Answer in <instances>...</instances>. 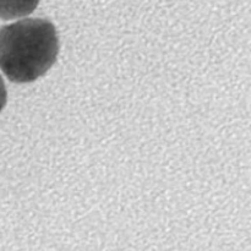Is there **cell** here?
<instances>
[{
  "label": "cell",
  "mask_w": 251,
  "mask_h": 251,
  "mask_svg": "<svg viewBox=\"0 0 251 251\" xmlns=\"http://www.w3.org/2000/svg\"><path fill=\"white\" fill-rule=\"evenodd\" d=\"M41 0H0V19L19 20L31 15Z\"/></svg>",
  "instance_id": "cell-2"
},
{
  "label": "cell",
  "mask_w": 251,
  "mask_h": 251,
  "mask_svg": "<svg viewBox=\"0 0 251 251\" xmlns=\"http://www.w3.org/2000/svg\"><path fill=\"white\" fill-rule=\"evenodd\" d=\"M59 54L55 26L46 19H21L0 29V70L11 82L43 76Z\"/></svg>",
  "instance_id": "cell-1"
},
{
  "label": "cell",
  "mask_w": 251,
  "mask_h": 251,
  "mask_svg": "<svg viewBox=\"0 0 251 251\" xmlns=\"http://www.w3.org/2000/svg\"><path fill=\"white\" fill-rule=\"evenodd\" d=\"M7 100V91L6 87H5V82L2 80L1 75H0V112L4 109L5 104H6Z\"/></svg>",
  "instance_id": "cell-3"
}]
</instances>
